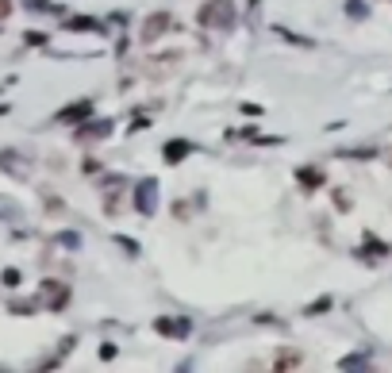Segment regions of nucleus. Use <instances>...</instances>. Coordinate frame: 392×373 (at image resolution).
I'll list each match as a JSON object with an SVG mask.
<instances>
[{
	"instance_id": "10",
	"label": "nucleus",
	"mask_w": 392,
	"mask_h": 373,
	"mask_svg": "<svg viewBox=\"0 0 392 373\" xmlns=\"http://www.w3.org/2000/svg\"><path fill=\"white\" fill-rule=\"evenodd\" d=\"M300 366H304V358H300L296 351H281L273 358V369H300Z\"/></svg>"
},
{
	"instance_id": "3",
	"label": "nucleus",
	"mask_w": 392,
	"mask_h": 373,
	"mask_svg": "<svg viewBox=\"0 0 392 373\" xmlns=\"http://www.w3.org/2000/svg\"><path fill=\"white\" fill-rule=\"evenodd\" d=\"M135 208L143 216H154V208H158V181L154 177H143L135 189Z\"/></svg>"
},
{
	"instance_id": "12",
	"label": "nucleus",
	"mask_w": 392,
	"mask_h": 373,
	"mask_svg": "<svg viewBox=\"0 0 392 373\" xmlns=\"http://www.w3.org/2000/svg\"><path fill=\"white\" fill-rule=\"evenodd\" d=\"M296 181L304 185V189H320L323 174H320V169H312V166H304V169H296Z\"/></svg>"
},
{
	"instance_id": "7",
	"label": "nucleus",
	"mask_w": 392,
	"mask_h": 373,
	"mask_svg": "<svg viewBox=\"0 0 392 373\" xmlns=\"http://www.w3.org/2000/svg\"><path fill=\"white\" fill-rule=\"evenodd\" d=\"M89 116H93V100H77V104H70V108L58 112L62 124H85Z\"/></svg>"
},
{
	"instance_id": "16",
	"label": "nucleus",
	"mask_w": 392,
	"mask_h": 373,
	"mask_svg": "<svg viewBox=\"0 0 392 373\" xmlns=\"http://www.w3.org/2000/svg\"><path fill=\"white\" fill-rule=\"evenodd\" d=\"M334 208H339V212H350L354 204H350V197H346V192H334Z\"/></svg>"
},
{
	"instance_id": "11",
	"label": "nucleus",
	"mask_w": 392,
	"mask_h": 373,
	"mask_svg": "<svg viewBox=\"0 0 392 373\" xmlns=\"http://www.w3.org/2000/svg\"><path fill=\"white\" fill-rule=\"evenodd\" d=\"M65 27H70V31H100L104 23L93 20V15H73V20H65Z\"/></svg>"
},
{
	"instance_id": "8",
	"label": "nucleus",
	"mask_w": 392,
	"mask_h": 373,
	"mask_svg": "<svg viewBox=\"0 0 392 373\" xmlns=\"http://www.w3.org/2000/svg\"><path fill=\"white\" fill-rule=\"evenodd\" d=\"M43 293L51 296V308H65V304H70V289L58 285V281H43Z\"/></svg>"
},
{
	"instance_id": "5",
	"label": "nucleus",
	"mask_w": 392,
	"mask_h": 373,
	"mask_svg": "<svg viewBox=\"0 0 392 373\" xmlns=\"http://www.w3.org/2000/svg\"><path fill=\"white\" fill-rule=\"evenodd\" d=\"M112 127H116L112 119H96V124H93V116H89V124L77 127V139H81V143H89V139H93V143H96V139H108Z\"/></svg>"
},
{
	"instance_id": "13",
	"label": "nucleus",
	"mask_w": 392,
	"mask_h": 373,
	"mask_svg": "<svg viewBox=\"0 0 392 373\" xmlns=\"http://www.w3.org/2000/svg\"><path fill=\"white\" fill-rule=\"evenodd\" d=\"M27 12H46V15H65V8L51 4V0H27Z\"/></svg>"
},
{
	"instance_id": "9",
	"label": "nucleus",
	"mask_w": 392,
	"mask_h": 373,
	"mask_svg": "<svg viewBox=\"0 0 392 373\" xmlns=\"http://www.w3.org/2000/svg\"><path fill=\"white\" fill-rule=\"evenodd\" d=\"M189 143H185V139H169L166 143V150H162V158H166L169 162V166H174V162H181V158H189Z\"/></svg>"
},
{
	"instance_id": "14",
	"label": "nucleus",
	"mask_w": 392,
	"mask_h": 373,
	"mask_svg": "<svg viewBox=\"0 0 392 373\" xmlns=\"http://www.w3.org/2000/svg\"><path fill=\"white\" fill-rule=\"evenodd\" d=\"M277 35H281V39H289L292 46H312V39H300L296 31H289V27H277Z\"/></svg>"
},
{
	"instance_id": "18",
	"label": "nucleus",
	"mask_w": 392,
	"mask_h": 373,
	"mask_svg": "<svg viewBox=\"0 0 392 373\" xmlns=\"http://www.w3.org/2000/svg\"><path fill=\"white\" fill-rule=\"evenodd\" d=\"M23 43H27V46L35 43V46H39V43H46V35H43V31H35V35H31V31H27V35H23Z\"/></svg>"
},
{
	"instance_id": "6",
	"label": "nucleus",
	"mask_w": 392,
	"mask_h": 373,
	"mask_svg": "<svg viewBox=\"0 0 392 373\" xmlns=\"http://www.w3.org/2000/svg\"><path fill=\"white\" fill-rule=\"evenodd\" d=\"M0 169H4V174H12V177H27L31 162L23 158V154H15V150H0Z\"/></svg>"
},
{
	"instance_id": "1",
	"label": "nucleus",
	"mask_w": 392,
	"mask_h": 373,
	"mask_svg": "<svg viewBox=\"0 0 392 373\" xmlns=\"http://www.w3.org/2000/svg\"><path fill=\"white\" fill-rule=\"evenodd\" d=\"M200 27H216V31H231L235 27V0H208L196 12Z\"/></svg>"
},
{
	"instance_id": "2",
	"label": "nucleus",
	"mask_w": 392,
	"mask_h": 373,
	"mask_svg": "<svg viewBox=\"0 0 392 373\" xmlns=\"http://www.w3.org/2000/svg\"><path fill=\"white\" fill-rule=\"evenodd\" d=\"M177 23H174V15L169 12H154V15H146V23H143V46H154L166 31H174Z\"/></svg>"
},
{
	"instance_id": "19",
	"label": "nucleus",
	"mask_w": 392,
	"mask_h": 373,
	"mask_svg": "<svg viewBox=\"0 0 392 373\" xmlns=\"http://www.w3.org/2000/svg\"><path fill=\"white\" fill-rule=\"evenodd\" d=\"M81 169H85V174L93 177V174H100V162H93V158H89V162H85V166H81Z\"/></svg>"
},
{
	"instance_id": "15",
	"label": "nucleus",
	"mask_w": 392,
	"mask_h": 373,
	"mask_svg": "<svg viewBox=\"0 0 392 373\" xmlns=\"http://www.w3.org/2000/svg\"><path fill=\"white\" fill-rule=\"evenodd\" d=\"M346 15H350V20H365V4H362V0H350Z\"/></svg>"
},
{
	"instance_id": "22",
	"label": "nucleus",
	"mask_w": 392,
	"mask_h": 373,
	"mask_svg": "<svg viewBox=\"0 0 392 373\" xmlns=\"http://www.w3.org/2000/svg\"><path fill=\"white\" fill-rule=\"evenodd\" d=\"M0 116H8V108H4V104H0Z\"/></svg>"
},
{
	"instance_id": "4",
	"label": "nucleus",
	"mask_w": 392,
	"mask_h": 373,
	"mask_svg": "<svg viewBox=\"0 0 392 373\" xmlns=\"http://www.w3.org/2000/svg\"><path fill=\"white\" fill-rule=\"evenodd\" d=\"M154 331L166 335V339H189L192 335V323L189 320H166V315H162V320H154Z\"/></svg>"
},
{
	"instance_id": "21",
	"label": "nucleus",
	"mask_w": 392,
	"mask_h": 373,
	"mask_svg": "<svg viewBox=\"0 0 392 373\" xmlns=\"http://www.w3.org/2000/svg\"><path fill=\"white\" fill-rule=\"evenodd\" d=\"M12 15V0H0V20H8Z\"/></svg>"
},
{
	"instance_id": "17",
	"label": "nucleus",
	"mask_w": 392,
	"mask_h": 373,
	"mask_svg": "<svg viewBox=\"0 0 392 373\" xmlns=\"http://www.w3.org/2000/svg\"><path fill=\"white\" fill-rule=\"evenodd\" d=\"M116 354H119V351H116L112 343H104V346H100V358H104V362H116Z\"/></svg>"
},
{
	"instance_id": "20",
	"label": "nucleus",
	"mask_w": 392,
	"mask_h": 373,
	"mask_svg": "<svg viewBox=\"0 0 392 373\" xmlns=\"http://www.w3.org/2000/svg\"><path fill=\"white\" fill-rule=\"evenodd\" d=\"M4 285H20V270H8L4 273Z\"/></svg>"
}]
</instances>
